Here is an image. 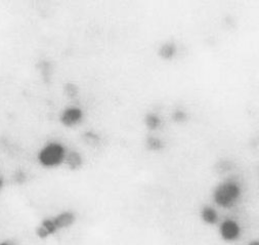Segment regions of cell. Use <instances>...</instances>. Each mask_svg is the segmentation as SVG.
Returning <instances> with one entry per match:
<instances>
[{
  "label": "cell",
  "instance_id": "cell-1",
  "mask_svg": "<svg viewBox=\"0 0 259 245\" xmlns=\"http://www.w3.org/2000/svg\"><path fill=\"white\" fill-rule=\"evenodd\" d=\"M65 147L57 142H51L43 146L37 155L39 165L46 169H54L60 167L66 159Z\"/></svg>",
  "mask_w": 259,
  "mask_h": 245
},
{
  "label": "cell",
  "instance_id": "cell-2",
  "mask_svg": "<svg viewBox=\"0 0 259 245\" xmlns=\"http://www.w3.org/2000/svg\"><path fill=\"white\" fill-rule=\"evenodd\" d=\"M241 195L240 187L232 182L221 184L214 191L213 199L218 206L229 209L237 202Z\"/></svg>",
  "mask_w": 259,
  "mask_h": 245
},
{
  "label": "cell",
  "instance_id": "cell-3",
  "mask_svg": "<svg viewBox=\"0 0 259 245\" xmlns=\"http://www.w3.org/2000/svg\"><path fill=\"white\" fill-rule=\"evenodd\" d=\"M221 237L226 242H234L238 240L241 236V228L239 224L232 220H227L223 222L220 229Z\"/></svg>",
  "mask_w": 259,
  "mask_h": 245
},
{
  "label": "cell",
  "instance_id": "cell-4",
  "mask_svg": "<svg viewBox=\"0 0 259 245\" xmlns=\"http://www.w3.org/2000/svg\"><path fill=\"white\" fill-rule=\"evenodd\" d=\"M59 230L57 229L53 218H47L41 220L39 225L35 228V236L39 240H47L52 236H55Z\"/></svg>",
  "mask_w": 259,
  "mask_h": 245
},
{
  "label": "cell",
  "instance_id": "cell-5",
  "mask_svg": "<svg viewBox=\"0 0 259 245\" xmlns=\"http://www.w3.org/2000/svg\"><path fill=\"white\" fill-rule=\"evenodd\" d=\"M53 220H54V223H55L57 229L60 232L62 230H67V229L71 228L76 222V216L73 212L65 211V212H62V213L58 214L57 216L53 217Z\"/></svg>",
  "mask_w": 259,
  "mask_h": 245
},
{
  "label": "cell",
  "instance_id": "cell-6",
  "mask_svg": "<svg viewBox=\"0 0 259 245\" xmlns=\"http://www.w3.org/2000/svg\"><path fill=\"white\" fill-rule=\"evenodd\" d=\"M81 117H82V112L79 109L70 108L65 110L61 115V122L65 127L71 128L77 124V122L81 119Z\"/></svg>",
  "mask_w": 259,
  "mask_h": 245
},
{
  "label": "cell",
  "instance_id": "cell-7",
  "mask_svg": "<svg viewBox=\"0 0 259 245\" xmlns=\"http://www.w3.org/2000/svg\"><path fill=\"white\" fill-rule=\"evenodd\" d=\"M65 162H66V166L68 167V169L70 171H77L83 165V160H82L81 155L75 151L67 153Z\"/></svg>",
  "mask_w": 259,
  "mask_h": 245
},
{
  "label": "cell",
  "instance_id": "cell-8",
  "mask_svg": "<svg viewBox=\"0 0 259 245\" xmlns=\"http://www.w3.org/2000/svg\"><path fill=\"white\" fill-rule=\"evenodd\" d=\"M201 218L203 222L207 225H214L217 224L219 221V215L214 209L206 207L201 212Z\"/></svg>",
  "mask_w": 259,
  "mask_h": 245
},
{
  "label": "cell",
  "instance_id": "cell-9",
  "mask_svg": "<svg viewBox=\"0 0 259 245\" xmlns=\"http://www.w3.org/2000/svg\"><path fill=\"white\" fill-rule=\"evenodd\" d=\"M146 125L150 130H156L160 125V120L155 115H148L146 119Z\"/></svg>",
  "mask_w": 259,
  "mask_h": 245
},
{
  "label": "cell",
  "instance_id": "cell-10",
  "mask_svg": "<svg viewBox=\"0 0 259 245\" xmlns=\"http://www.w3.org/2000/svg\"><path fill=\"white\" fill-rule=\"evenodd\" d=\"M175 54V47L172 45H166L164 46L162 49H161V52H160V55L163 57V58H170L174 56Z\"/></svg>",
  "mask_w": 259,
  "mask_h": 245
},
{
  "label": "cell",
  "instance_id": "cell-11",
  "mask_svg": "<svg viewBox=\"0 0 259 245\" xmlns=\"http://www.w3.org/2000/svg\"><path fill=\"white\" fill-rule=\"evenodd\" d=\"M148 148L153 151H158L162 148V143L157 138H149L148 140Z\"/></svg>",
  "mask_w": 259,
  "mask_h": 245
},
{
  "label": "cell",
  "instance_id": "cell-12",
  "mask_svg": "<svg viewBox=\"0 0 259 245\" xmlns=\"http://www.w3.org/2000/svg\"><path fill=\"white\" fill-rule=\"evenodd\" d=\"M0 245H17V243L10 238L7 239H0Z\"/></svg>",
  "mask_w": 259,
  "mask_h": 245
},
{
  "label": "cell",
  "instance_id": "cell-13",
  "mask_svg": "<svg viewBox=\"0 0 259 245\" xmlns=\"http://www.w3.org/2000/svg\"><path fill=\"white\" fill-rule=\"evenodd\" d=\"M4 187H5V180L3 177H0V192H2Z\"/></svg>",
  "mask_w": 259,
  "mask_h": 245
},
{
  "label": "cell",
  "instance_id": "cell-14",
  "mask_svg": "<svg viewBox=\"0 0 259 245\" xmlns=\"http://www.w3.org/2000/svg\"><path fill=\"white\" fill-rule=\"evenodd\" d=\"M247 245H259V242L257 240H252Z\"/></svg>",
  "mask_w": 259,
  "mask_h": 245
}]
</instances>
